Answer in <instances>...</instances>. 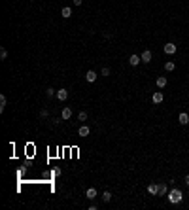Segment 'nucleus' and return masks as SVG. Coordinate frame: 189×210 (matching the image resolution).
<instances>
[{
	"label": "nucleus",
	"mask_w": 189,
	"mask_h": 210,
	"mask_svg": "<svg viewBox=\"0 0 189 210\" xmlns=\"http://www.w3.org/2000/svg\"><path fill=\"white\" fill-rule=\"evenodd\" d=\"M168 201H170L172 204H178V203H182V201H183V193H182V189H178V187H172L170 191H168Z\"/></svg>",
	"instance_id": "nucleus-1"
},
{
	"label": "nucleus",
	"mask_w": 189,
	"mask_h": 210,
	"mask_svg": "<svg viewBox=\"0 0 189 210\" xmlns=\"http://www.w3.org/2000/svg\"><path fill=\"white\" fill-rule=\"evenodd\" d=\"M163 51H165L166 55H174L176 51H178V45H176V44H172V42H168V44H165V48H163Z\"/></svg>",
	"instance_id": "nucleus-2"
},
{
	"label": "nucleus",
	"mask_w": 189,
	"mask_h": 210,
	"mask_svg": "<svg viewBox=\"0 0 189 210\" xmlns=\"http://www.w3.org/2000/svg\"><path fill=\"white\" fill-rule=\"evenodd\" d=\"M151 57H153V55H151V51L150 49H144V51H142V55H140V59H142V63H151Z\"/></svg>",
	"instance_id": "nucleus-3"
},
{
	"label": "nucleus",
	"mask_w": 189,
	"mask_h": 210,
	"mask_svg": "<svg viewBox=\"0 0 189 210\" xmlns=\"http://www.w3.org/2000/svg\"><path fill=\"white\" fill-rule=\"evenodd\" d=\"M78 135H80L81 138H87V136L91 135V129H89V127H87V125H81V127H80V129H78Z\"/></svg>",
	"instance_id": "nucleus-4"
},
{
	"label": "nucleus",
	"mask_w": 189,
	"mask_h": 210,
	"mask_svg": "<svg viewBox=\"0 0 189 210\" xmlns=\"http://www.w3.org/2000/svg\"><path fill=\"white\" fill-rule=\"evenodd\" d=\"M147 193H150V195H159V184H150V186H147Z\"/></svg>",
	"instance_id": "nucleus-5"
},
{
	"label": "nucleus",
	"mask_w": 189,
	"mask_h": 210,
	"mask_svg": "<svg viewBox=\"0 0 189 210\" xmlns=\"http://www.w3.org/2000/svg\"><path fill=\"white\" fill-rule=\"evenodd\" d=\"M96 78H99V74H96L95 70H87V74H85V80H87L89 83H93V81H96Z\"/></svg>",
	"instance_id": "nucleus-6"
},
{
	"label": "nucleus",
	"mask_w": 189,
	"mask_h": 210,
	"mask_svg": "<svg viewBox=\"0 0 189 210\" xmlns=\"http://www.w3.org/2000/svg\"><path fill=\"white\" fill-rule=\"evenodd\" d=\"M66 99H68V91H66V89H57V100L64 102Z\"/></svg>",
	"instance_id": "nucleus-7"
},
{
	"label": "nucleus",
	"mask_w": 189,
	"mask_h": 210,
	"mask_svg": "<svg viewBox=\"0 0 189 210\" xmlns=\"http://www.w3.org/2000/svg\"><path fill=\"white\" fill-rule=\"evenodd\" d=\"M151 100H153V104H161L163 102V91H155L151 97Z\"/></svg>",
	"instance_id": "nucleus-8"
},
{
	"label": "nucleus",
	"mask_w": 189,
	"mask_h": 210,
	"mask_svg": "<svg viewBox=\"0 0 189 210\" xmlns=\"http://www.w3.org/2000/svg\"><path fill=\"white\" fill-rule=\"evenodd\" d=\"M155 83H157V87H159V89H165V87H166V83H168V80L165 78V76H159Z\"/></svg>",
	"instance_id": "nucleus-9"
},
{
	"label": "nucleus",
	"mask_w": 189,
	"mask_h": 210,
	"mask_svg": "<svg viewBox=\"0 0 189 210\" xmlns=\"http://www.w3.org/2000/svg\"><path fill=\"white\" fill-rule=\"evenodd\" d=\"M140 63H142L140 55H131V59H129V64H131V66H138Z\"/></svg>",
	"instance_id": "nucleus-10"
},
{
	"label": "nucleus",
	"mask_w": 189,
	"mask_h": 210,
	"mask_svg": "<svg viewBox=\"0 0 189 210\" xmlns=\"http://www.w3.org/2000/svg\"><path fill=\"white\" fill-rule=\"evenodd\" d=\"M178 121H180V125H187V123H189V114L182 112V114L178 116Z\"/></svg>",
	"instance_id": "nucleus-11"
},
{
	"label": "nucleus",
	"mask_w": 189,
	"mask_h": 210,
	"mask_svg": "<svg viewBox=\"0 0 189 210\" xmlns=\"http://www.w3.org/2000/svg\"><path fill=\"white\" fill-rule=\"evenodd\" d=\"M85 197H87L89 201L96 199V189H95V187H87V191H85Z\"/></svg>",
	"instance_id": "nucleus-12"
},
{
	"label": "nucleus",
	"mask_w": 189,
	"mask_h": 210,
	"mask_svg": "<svg viewBox=\"0 0 189 210\" xmlns=\"http://www.w3.org/2000/svg\"><path fill=\"white\" fill-rule=\"evenodd\" d=\"M61 15H63L64 19H68V17H72V8H68V6H64L63 10H61Z\"/></svg>",
	"instance_id": "nucleus-13"
},
{
	"label": "nucleus",
	"mask_w": 189,
	"mask_h": 210,
	"mask_svg": "<svg viewBox=\"0 0 189 210\" xmlns=\"http://www.w3.org/2000/svg\"><path fill=\"white\" fill-rule=\"evenodd\" d=\"M61 117H63V119H70V117H72V110H70L68 106H66V108H63V112H61Z\"/></svg>",
	"instance_id": "nucleus-14"
},
{
	"label": "nucleus",
	"mask_w": 189,
	"mask_h": 210,
	"mask_svg": "<svg viewBox=\"0 0 189 210\" xmlns=\"http://www.w3.org/2000/svg\"><path fill=\"white\" fill-rule=\"evenodd\" d=\"M165 195H168V187L165 184H159V197H165Z\"/></svg>",
	"instance_id": "nucleus-15"
},
{
	"label": "nucleus",
	"mask_w": 189,
	"mask_h": 210,
	"mask_svg": "<svg viewBox=\"0 0 189 210\" xmlns=\"http://www.w3.org/2000/svg\"><path fill=\"white\" fill-rule=\"evenodd\" d=\"M174 68H176V64L172 63V61H168V63H165V70H166V72H172Z\"/></svg>",
	"instance_id": "nucleus-16"
},
{
	"label": "nucleus",
	"mask_w": 189,
	"mask_h": 210,
	"mask_svg": "<svg viewBox=\"0 0 189 210\" xmlns=\"http://www.w3.org/2000/svg\"><path fill=\"white\" fill-rule=\"evenodd\" d=\"M6 104H8L6 97H4V95H0V112H4V108H6Z\"/></svg>",
	"instance_id": "nucleus-17"
},
{
	"label": "nucleus",
	"mask_w": 189,
	"mask_h": 210,
	"mask_svg": "<svg viewBox=\"0 0 189 210\" xmlns=\"http://www.w3.org/2000/svg\"><path fill=\"white\" fill-rule=\"evenodd\" d=\"M102 201H104V203H110V201H112V193H110V191H104V193H102Z\"/></svg>",
	"instance_id": "nucleus-18"
},
{
	"label": "nucleus",
	"mask_w": 189,
	"mask_h": 210,
	"mask_svg": "<svg viewBox=\"0 0 189 210\" xmlns=\"http://www.w3.org/2000/svg\"><path fill=\"white\" fill-rule=\"evenodd\" d=\"M45 95L47 97H57V91H55L53 87H47V89H45Z\"/></svg>",
	"instance_id": "nucleus-19"
},
{
	"label": "nucleus",
	"mask_w": 189,
	"mask_h": 210,
	"mask_svg": "<svg viewBox=\"0 0 189 210\" xmlns=\"http://www.w3.org/2000/svg\"><path fill=\"white\" fill-rule=\"evenodd\" d=\"M0 59H2V61H6V59H8V51H6V48L0 49Z\"/></svg>",
	"instance_id": "nucleus-20"
},
{
	"label": "nucleus",
	"mask_w": 189,
	"mask_h": 210,
	"mask_svg": "<svg viewBox=\"0 0 189 210\" xmlns=\"http://www.w3.org/2000/svg\"><path fill=\"white\" fill-rule=\"evenodd\" d=\"M78 119H80V121H87V112H80V114H78Z\"/></svg>",
	"instance_id": "nucleus-21"
},
{
	"label": "nucleus",
	"mask_w": 189,
	"mask_h": 210,
	"mask_svg": "<svg viewBox=\"0 0 189 210\" xmlns=\"http://www.w3.org/2000/svg\"><path fill=\"white\" fill-rule=\"evenodd\" d=\"M40 117H42V119H47V117H49V112H47V110H42V112H40Z\"/></svg>",
	"instance_id": "nucleus-22"
},
{
	"label": "nucleus",
	"mask_w": 189,
	"mask_h": 210,
	"mask_svg": "<svg viewBox=\"0 0 189 210\" xmlns=\"http://www.w3.org/2000/svg\"><path fill=\"white\" fill-rule=\"evenodd\" d=\"M102 76H104V78H106V76H110V68H108V66H104V68H102V72H100Z\"/></svg>",
	"instance_id": "nucleus-23"
},
{
	"label": "nucleus",
	"mask_w": 189,
	"mask_h": 210,
	"mask_svg": "<svg viewBox=\"0 0 189 210\" xmlns=\"http://www.w3.org/2000/svg\"><path fill=\"white\" fill-rule=\"evenodd\" d=\"M72 4H74V6H81V4H83V0H72Z\"/></svg>",
	"instance_id": "nucleus-24"
},
{
	"label": "nucleus",
	"mask_w": 189,
	"mask_h": 210,
	"mask_svg": "<svg viewBox=\"0 0 189 210\" xmlns=\"http://www.w3.org/2000/svg\"><path fill=\"white\" fill-rule=\"evenodd\" d=\"M53 174H55V176H61V168L57 167V168H55V170H53Z\"/></svg>",
	"instance_id": "nucleus-25"
},
{
	"label": "nucleus",
	"mask_w": 189,
	"mask_h": 210,
	"mask_svg": "<svg viewBox=\"0 0 189 210\" xmlns=\"http://www.w3.org/2000/svg\"><path fill=\"white\" fill-rule=\"evenodd\" d=\"M185 186L189 187V174H187V176H185Z\"/></svg>",
	"instance_id": "nucleus-26"
},
{
	"label": "nucleus",
	"mask_w": 189,
	"mask_h": 210,
	"mask_svg": "<svg viewBox=\"0 0 189 210\" xmlns=\"http://www.w3.org/2000/svg\"><path fill=\"white\" fill-rule=\"evenodd\" d=\"M32 2H34V0H32Z\"/></svg>",
	"instance_id": "nucleus-27"
}]
</instances>
